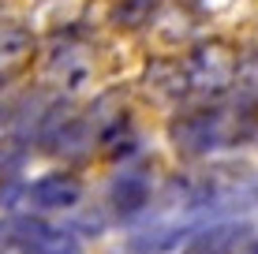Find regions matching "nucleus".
Wrapping results in <instances>:
<instances>
[{"instance_id":"0eeeda50","label":"nucleus","mask_w":258,"mask_h":254,"mask_svg":"<svg viewBox=\"0 0 258 254\" xmlns=\"http://www.w3.org/2000/svg\"><path fill=\"white\" fill-rule=\"evenodd\" d=\"M109 198H112V209H116L120 217H131L150 202V187H146V180H142L139 172H123V176L112 183Z\"/></svg>"},{"instance_id":"f257e3e1","label":"nucleus","mask_w":258,"mask_h":254,"mask_svg":"<svg viewBox=\"0 0 258 254\" xmlns=\"http://www.w3.org/2000/svg\"><path fill=\"white\" fill-rule=\"evenodd\" d=\"M0 254H83L68 228H52L38 217H12L0 224Z\"/></svg>"},{"instance_id":"7ed1b4c3","label":"nucleus","mask_w":258,"mask_h":254,"mask_svg":"<svg viewBox=\"0 0 258 254\" xmlns=\"http://www.w3.org/2000/svg\"><path fill=\"white\" fill-rule=\"evenodd\" d=\"M172 138H176V146L187 150V153H206V150L225 142V116H221V112H195V116L176 124Z\"/></svg>"},{"instance_id":"20e7f679","label":"nucleus","mask_w":258,"mask_h":254,"mask_svg":"<svg viewBox=\"0 0 258 254\" xmlns=\"http://www.w3.org/2000/svg\"><path fill=\"white\" fill-rule=\"evenodd\" d=\"M23 195L34 209H71L83 198V183L75 176H68V172H49V176L34 180Z\"/></svg>"},{"instance_id":"423d86ee","label":"nucleus","mask_w":258,"mask_h":254,"mask_svg":"<svg viewBox=\"0 0 258 254\" xmlns=\"http://www.w3.org/2000/svg\"><path fill=\"white\" fill-rule=\"evenodd\" d=\"M243 232H247L243 224H213V228H202V232L191 235L183 254H228L243 239Z\"/></svg>"},{"instance_id":"39448f33","label":"nucleus","mask_w":258,"mask_h":254,"mask_svg":"<svg viewBox=\"0 0 258 254\" xmlns=\"http://www.w3.org/2000/svg\"><path fill=\"white\" fill-rule=\"evenodd\" d=\"M30 52H34V38L30 30L19 23H0V75L12 78L19 75L26 64H30Z\"/></svg>"},{"instance_id":"f03ea898","label":"nucleus","mask_w":258,"mask_h":254,"mask_svg":"<svg viewBox=\"0 0 258 254\" xmlns=\"http://www.w3.org/2000/svg\"><path fill=\"white\" fill-rule=\"evenodd\" d=\"M236 78V56L225 45H202L191 52L187 71H183V82L195 94H221L228 90Z\"/></svg>"},{"instance_id":"6e6552de","label":"nucleus","mask_w":258,"mask_h":254,"mask_svg":"<svg viewBox=\"0 0 258 254\" xmlns=\"http://www.w3.org/2000/svg\"><path fill=\"white\" fill-rule=\"evenodd\" d=\"M4 82H8V78H4V75H0V86H4Z\"/></svg>"}]
</instances>
